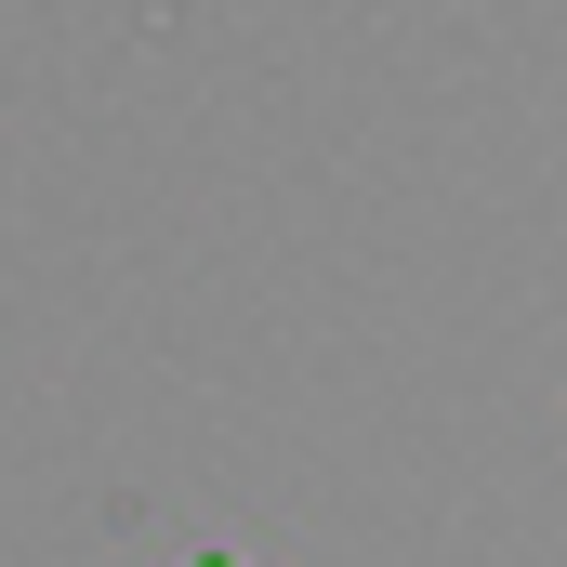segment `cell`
Listing matches in <instances>:
<instances>
[{"mask_svg": "<svg viewBox=\"0 0 567 567\" xmlns=\"http://www.w3.org/2000/svg\"><path fill=\"white\" fill-rule=\"evenodd\" d=\"M198 567H225V555H198Z\"/></svg>", "mask_w": 567, "mask_h": 567, "instance_id": "obj_1", "label": "cell"}]
</instances>
